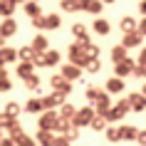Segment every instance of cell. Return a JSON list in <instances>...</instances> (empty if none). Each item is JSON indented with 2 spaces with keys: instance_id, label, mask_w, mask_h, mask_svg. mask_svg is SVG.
Instances as JSON below:
<instances>
[{
  "instance_id": "6da1fadb",
  "label": "cell",
  "mask_w": 146,
  "mask_h": 146,
  "mask_svg": "<svg viewBox=\"0 0 146 146\" xmlns=\"http://www.w3.org/2000/svg\"><path fill=\"white\" fill-rule=\"evenodd\" d=\"M97 114L94 111V107H84V109H77L74 111V116L69 119V124L72 126H77V129H82V126H89V121H92V116Z\"/></svg>"
},
{
  "instance_id": "7a4b0ae2",
  "label": "cell",
  "mask_w": 146,
  "mask_h": 146,
  "mask_svg": "<svg viewBox=\"0 0 146 146\" xmlns=\"http://www.w3.org/2000/svg\"><path fill=\"white\" fill-rule=\"evenodd\" d=\"M87 52H84V47L79 45V42H74V45H69V62L72 64H77V67H84L87 64Z\"/></svg>"
},
{
  "instance_id": "3957f363",
  "label": "cell",
  "mask_w": 146,
  "mask_h": 146,
  "mask_svg": "<svg viewBox=\"0 0 146 146\" xmlns=\"http://www.w3.org/2000/svg\"><path fill=\"white\" fill-rule=\"evenodd\" d=\"M57 111H54V109H42V111H40V121H37V126L40 129H50L52 131V126H54V121H57Z\"/></svg>"
},
{
  "instance_id": "277c9868",
  "label": "cell",
  "mask_w": 146,
  "mask_h": 146,
  "mask_svg": "<svg viewBox=\"0 0 146 146\" xmlns=\"http://www.w3.org/2000/svg\"><path fill=\"white\" fill-rule=\"evenodd\" d=\"M42 109H54V107H60V104H64L67 102V94H62V92H54V94H47V97H42Z\"/></svg>"
},
{
  "instance_id": "5b68a950",
  "label": "cell",
  "mask_w": 146,
  "mask_h": 146,
  "mask_svg": "<svg viewBox=\"0 0 146 146\" xmlns=\"http://www.w3.org/2000/svg\"><path fill=\"white\" fill-rule=\"evenodd\" d=\"M60 74L67 82H77L79 77H82V67H77V64H72V62H67V64H62V69H60Z\"/></svg>"
},
{
  "instance_id": "8992f818",
  "label": "cell",
  "mask_w": 146,
  "mask_h": 146,
  "mask_svg": "<svg viewBox=\"0 0 146 146\" xmlns=\"http://www.w3.org/2000/svg\"><path fill=\"white\" fill-rule=\"evenodd\" d=\"M50 87H52L54 92H62V94H72V82H67V79L62 77V74H54V77L50 79Z\"/></svg>"
},
{
  "instance_id": "52a82bcc",
  "label": "cell",
  "mask_w": 146,
  "mask_h": 146,
  "mask_svg": "<svg viewBox=\"0 0 146 146\" xmlns=\"http://www.w3.org/2000/svg\"><path fill=\"white\" fill-rule=\"evenodd\" d=\"M134 64H136V62H134V60H129V57H124V60L121 62H116V64H114V74H116V77H129V74H131V69H134Z\"/></svg>"
},
{
  "instance_id": "ba28073f",
  "label": "cell",
  "mask_w": 146,
  "mask_h": 146,
  "mask_svg": "<svg viewBox=\"0 0 146 146\" xmlns=\"http://www.w3.org/2000/svg\"><path fill=\"white\" fill-rule=\"evenodd\" d=\"M129 99V107H131V111H136V114H141V111H146V94H129L126 97Z\"/></svg>"
},
{
  "instance_id": "9c48e42d",
  "label": "cell",
  "mask_w": 146,
  "mask_h": 146,
  "mask_svg": "<svg viewBox=\"0 0 146 146\" xmlns=\"http://www.w3.org/2000/svg\"><path fill=\"white\" fill-rule=\"evenodd\" d=\"M141 42H144V37H141L136 30L124 32V37H121V45L126 47V50H131V47H141Z\"/></svg>"
},
{
  "instance_id": "30bf717a",
  "label": "cell",
  "mask_w": 146,
  "mask_h": 146,
  "mask_svg": "<svg viewBox=\"0 0 146 146\" xmlns=\"http://www.w3.org/2000/svg\"><path fill=\"white\" fill-rule=\"evenodd\" d=\"M102 0H79V10H84V13H92V15H99L102 13Z\"/></svg>"
},
{
  "instance_id": "8fae6325",
  "label": "cell",
  "mask_w": 146,
  "mask_h": 146,
  "mask_svg": "<svg viewBox=\"0 0 146 146\" xmlns=\"http://www.w3.org/2000/svg\"><path fill=\"white\" fill-rule=\"evenodd\" d=\"M15 32H17V23L13 20V17H5V20L0 23V35H3L5 40H8V37H13Z\"/></svg>"
},
{
  "instance_id": "7c38bea8",
  "label": "cell",
  "mask_w": 146,
  "mask_h": 146,
  "mask_svg": "<svg viewBox=\"0 0 146 146\" xmlns=\"http://www.w3.org/2000/svg\"><path fill=\"white\" fill-rule=\"evenodd\" d=\"M54 136H57L54 131H50V129H40L35 141H37L40 146H52V144H54Z\"/></svg>"
},
{
  "instance_id": "4fadbf2b",
  "label": "cell",
  "mask_w": 146,
  "mask_h": 146,
  "mask_svg": "<svg viewBox=\"0 0 146 146\" xmlns=\"http://www.w3.org/2000/svg\"><path fill=\"white\" fill-rule=\"evenodd\" d=\"M124 92V79L121 77H109L107 79V94H121Z\"/></svg>"
},
{
  "instance_id": "5bb4252c",
  "label": "cell",
  "mask_w": 146,
  "mask_h": 146,
  "mask_svg": "<svg viewBox=\"0 0 146 146\" xmlns=\"http://www.w3.org/2000/svg\"><path fill=\"white\" fill-rule=\"evenodd\" d=\"M119 131V141H134L136 139V126H131V124H126V126H121V129H116Z\"/></svg>"
},
{
  "instance_id": "9a60e30c",
  "label": "cell",
  "mask_w": 146,
  "mask_h": 146,
  "mask_svg": "<svg viewBox=\"0 0 146 146\" xmlns=\"http://www.w3.org/2000/svg\"><path fill=\"white\" fill-rule=\"evenodd\" d=\"M72 32L77 35V42H79L82 47H87V45H89V35H87V27H84L82 23H77V25H74V27H72Z\"/></svg>"
},
{
  "instance_id": "2e32d148",
  "label": "cell",
  "mask_w": 146,
  "mask_h": 146,
  "mask_svg": "<svg viewBox=\"0 0 146 146\" xmlns=\"http://www.w3.org/2000/svg\"><path fill=\"white\" fill-rule=\"evenodd\" d=\"M92 30L97 32V35H109L111 32V25H109V20H104V17H97L92 25Z\"/></svg>"
},
{
  "instance_id": "e0dca14e",
  "label": "cell",
  "mask_w": 146,
  "mask_h": 146,
  "mask_svg": "<svg viewBox=\"0 0 146 146\" xmlns=\"http://www.w3.org/2000/svg\"><path fill=\"white\" fill-rule=\"evenodd\" d=\"M109 107H111V99H109V94H107V92H104L99 99L94 102V111H97V114H104Z\"/></svg>"
},
{
  "instance_id": "ac0fdd59",
  "label": "cell",
  "mask_w": 146,
  "mask_h": 146,
  "mask_svg": "<svg viewBox=\"0 0 146 146\" xmlns=\"http://www.w3.org/2000/svg\"><path fill=\"white\" fill-rule=\"evenodd\" d=\"M15 8H17L15 0H0V15L3 17H10L13 13H15Z\"/></svg>"
},
{
  "instance_id": "d6986e66",
  "label": "cell",
  "mask_w": 146,
  "mask_h": 146,
  "mask_svg": "<svg viewBox=\"0 0 146 146\" xmlns=\"http://www.w3.org/2000/svg\"><path fill=\"white\" fill-rule=\"evenodd\" d=\"M23 8H25V15H27V17L42 15V10H40V3H35V0H27V3H23Z\"/></svg>"
},
{
  "instance_id": "ffe728a7",
  "label": "cell",
  "mask_w": 146,
  "mask_h": 146,
  "mask_svg": "<svg viewBox=\"0 0 146 146\" xmlns=\"http://www.w3.org/2000/svg\"><path fill=\"white\" fill-rule=\"evenodd\" d=\"M0 60L5 62V64H8V62H15L17 60V50H13V47H0Z\"/></svg>"
},
{
  "instance_id": "44dd1931",
  "label": "cell",
  "mask_w": 146,
  "mask_h": 146,
  "mask_svg": "<svg viewBox=\"0 0 146 146\" xmlns=\"http://www.w3.org/2000/svg\"><path fill=\"white\" fill-rule=\"evenodd\" d=\"M32 50L35 52H45V50H50V45H47V37L45 35H35V40H32Z\"/></svg>"
},
{
  "instance_id": "7402d4cb",
  "label": "cell",
  "mask_w": 146,
  "mask_h": 146,
  "mask_svg": "<svg viewBox=\"0 0 146 146\" xmlns=\"http://www.w3.org/2000/svg\"><path fill=\"white\" fill-rule=\"evenodd\" d=\"M23 82H25V87H27V89H32L35 94H40V77L35 74V72H32V74H27Z\"/></svg>"
},
{
  "instance_id": "603a6c76",
  "label": "cell",
  "mask_w": 146,
  "mask_h": 146,
  "mask_svg": "<svg viewBox=\"0 0 146 146\" xmlns=\"http://www.w3.org/2000/svg\"><path fill=\"white\" fill-rule=\"evenodd\" d=\"M124 57H129V50H126L124 45H116L114 50H111V62L116 64V62H121Z\"/></svg>"
},
{
  "instance_id": "cb8c5ba5",
  "label": "cell",
  "mask_w": 146,
  "mask_h": 146,
  "mask_svg": "<svg viewBox=\"0 0 146 146\" xmlns=\"http://www.w3.org/2000/svg\"><path fill=\"white\" fill-rule=\"evenodd\" d=\"M60 25H62V17L60 15H52V13L45 15V30H57Z\"/></svg>"
},
{
  "instance_id": "d4e9b609",
  "label": "cell",
  "mask_w": 146,
  "mask_h": 146,
  "mask_svg": "<svg viewBox=\"0 0 146 146\" xmlns=\"http://www.w3.org/2000/svg\"><path fill=\"white\" fill-rule=\"evenodd\" d=\"M45 60H47V67H54V64H60L62 54L57 50H45Z\"/></svg>"
},
{
  "instance_id": "484cf974",
  "label": "cell",
  "mask_w": 146,
  "mask_h": 146,
  "mask_svg": "<svg viewBox=\"0 0 146 146\" xmlns=\"http://www.w3.org/2000/svg\"><path fill=\"white\" fill-rule=\"evenodd\" d=\"M32 54H35V50H32L30 45H25V47L17 50V60L20 62H32Z\"/></svg>"
},
{
  "instance_id": "4316f807",
  "label": "cell",
  "mask_w": 146,
  "mask_h": 146,
  "mask_svg": "<svg viewBox=\"0 0 146 146\" xmlns=\"http://www.w3.org/2000/svg\"><path fill=\"white\" fill-rule=\"evenodd\" d=\"M32 72H35V64H32V62H20V64H17V74H20V79H25L27 74H32Z\"/></svg>"
},
{
  "instance_id": "83f0119b",
  "label": "cell",
  "mask_w": 146,
  "mask_h": 146,
  "mask_svg": "<svg viewBox=\"0 0 146 146\" xmlns=\"http://www.w3.org/2000/svg\"><path fill=\"white\" fill-rule=\"evenodd\" d=\"M119 27H121V32H131V30H136V20L129 17V15H124L121 23H119Z\"/></svg>"
},
{
  "instance_id": "f1b7e54d",
  "label": "cell",
  "mask_w": 146,
  "mask_h": 146,
  "mask_svg": "<svg viewBox=\"0 0 146 146\" xmlns=\"http://www.w3.org/2000/svg\"><path fill=\"white\" fill-rule=\"evenodd\" d=\"M5 131H8V136L13 139V141H15V139L20 136V134H23V126L17 124V119H13V121H10V126H8V129H5Z\"/></svg>"
},
{
  "instance_id": "f546056e",
  "label": "cell",
  "mask_w": 146,
  "mask_h": 146,
  "mask_svg": "<svg viewBox=\"0 0 146 146\" xmlns=\"http://www.w3.org/2000/svg\"><path fill=\"white\" fill-rule=\"evenodd\" d=\"M13 89V82H10V74L5 69H0V92H10Z\"/></svg>"
},
{
  "instance_id": "4dcf8cb0",
  "label": "cell",
  "mask_w": 146,
  "mask_h": 146,
  "mask_svg": "<svg viewBox=\"0 0 146 146\" xmlns=\"http://www.w3.org/2000/svg\"><path fill=\"white\" fill-rule=\"evenodd\" d=\"M89 126H92L94 131H104V126H107V119L102 114H94L92 116V121H89Z\"/></svg>"
},
{
  "instance_id": "1f68e13d",
  "label": "cell",
  "mask_w": 146,
  "mask_h": 146,
  "mask_svg": "<svg viewBox=\"0 0 146 146\" xmlns=\"http://www.w3.org/2000/svg\"><path fill=\"white\" fill-rule=\"evenodd\" d=\"M15 146H37V141H35L30 134H25V131H23V134L15 139Z\"/></svg>"
},
{
  "instance_id": "d6a6232c",
  "label": "cell",
  "mask_w": 146,
  "mask_h": 146,
  "mask_svg": "<svg viewBox=\"0 0 146 146\" xmlns=\"http://www.w3.org/2000/svg\"><path fill=\"white\" fill-rule=\"evenodd\" d=\"M67 129H69V119H64V116H57V121H54L52 131H57V134H64Z\"/></svg>"
},
{
  "instance_id": "836d02e7",
  "label": "cell",
  "mask_w": 146,
  "mask_h": 146,
  "mask_svg": "<svg viewBox=\"0 0 146 146\" xmlns=\"http://www.w3.org/2000/svg\"><path fill=\"white\" fill-rule=\"evenodd\" d=\"M60 5L64 13H79V0H62Z\"/></svg>"
},
{
  "instance_id": "e575fe53",
  "label": "cell",
  "mask_w": 146,
  "mask_h": 146,
  "mask_svg": "<svg viewBox=\"0 0 146 146\" xmlns=\"http://www.w3.org/2000/svg\"><path fill=\"white\" fill-rule=\"evenodd\" d=\"M102 94H104V89H99V87H87V92H84V97L89 102H97L102 97Z\"/></svg>"
},
{
  "instance_id": "d590c367",
  "label": "cell",
  "mask_w": 146,
  "mask_h": 146,
  "mask_svg": "<svg viewBox=\"0 0 146 146\" xmlns=\"http://www.w3.org/2000/svg\"><path fill=\"white\" fill-rule=\"evenodd\" d=\"M74 111H77V107H72V104H60V116H64V119H72L74 116Z\"/></svg>"
},
{
  "instance_id": "8d00e7d4",
  "label": "cell",
  "mask_w": 146,
  "mask_h": 146,
  "mask_svg": "<svg viewBox=\"0 0 146 146\" xmlns=\"http://www.w3.org/2000/svg\"><path fill=\"white\" fill-rule=\"evenodd\" d=\"M87 72H89V74H97V72H99L102 69V64H99V57H92V60H87Z\"/></svg>"
},
{
  "instance_id": "74e56055",
  "label": "cell",
  "mask_w": 146,
  "mask_h": 146,
  "mask_svg": "<svg viewBox=\"0 0 146 146\" xmlns=\"http://www.w3.org/2000/svg\"><path fill=\"white\" fill-rule=\"evenodd\" d=\"M25 109H27L30 114H40V111H42V102L40 99H30L27 104H25Z\"/></svg>"
},
{
  "instance_id": "f35d334b",
  "label": "cell",
  "mask_w": 146,
  "mask_h": 146,
  "mask_svg": "<svg viewBox=\"0 0 146 146\" xmlns=\"http://www.w3.org/2000/svg\"><path fill=\"white\" fill-rule=\"evenodd\" d=\"M62 136H67V139H69V144H74V141L79 139V129H77V126H72V124H69V129L64 131Z\"/></svg>"
},
{
  "instance_id": "ab89813d",
  "label": "cell",
  "mask_w": 146,
  "mask_h": 146,
  "mask_svg": "<svg viewBox=\"0 0 146 146\" xmlns=\"http://www.w3.org/2000/svg\"><path fill=\"white\" fill-rule=\"evenodd\" d=\"M5 114H8L10 119H17V114H20V104H15V102H10L8 107H5Z\"/></svg>"
},
{
  "instance_id": "60d3db41",
  "label": "cell",
  "mask_w": 146,
  "mask_h": 146,
  "mask_svg": "<svg viewBox=\"0 0 146 146\" xmlns=\"http://www.w3.org/2000/svg\"><path fill=\"white\" fill-rule=\"evenodd\" d=\"M104 136H107L109 141L114 144V141H119V131H116L114 126H104Z\"/></svg>"
},
{
  "instance_id": "b9f144b4",
  "label": "cell",
  "mask_w": 146,
  "mask_h": 146,
  "mask_svg": "<svg viewBox=\"0 0 146 146\" xmlns=\"http://www.w3.org/2000/svg\"><path fill=\"white\" fill-rule=\"evenodd\" d=\"M131 74H134V77H139V79H146V64H134Z\"/></svg>"
},
{
  "instance_id": "7bdbcfd3",
  "label": "cell",
  "mask_w": 146,
  "mask_h": 146,
  "mask_svg": "<svg viewBox=\"0 0 146 146\" xmlns=\"http://www.w3.org/2000/svg\"><path fill=\"white\" fill-rule=\"evenodd\" d=\"M32 20V27L35 30H45V15H35V17H30Z\"/></svg>"
},
{
  "instance_id": "ee69618b",
  "label": "cell",
  "mask_w": 146,
  "mask_h": 146,
  "mask_svg": "<svg viewBox=\"0 0 146 146\" xmlns=\"http://www.w3.org/2000/svg\"><path fill=\"white\" fill-rule=\"evenodd\" d=\"M84 52H87V57L92 60V57H99V47H97V45H92V42H89V45L84 47Z\"/></svg>"
},
{
  "instance_id": "f6af8a7d",
  "label": "cell",
  "mask_w": 146,
  "mask_h": 146,
  "mask_svg": "<svg viewBox=\"0 0 146 146\" xmlns=\"http://www.w3.org/2000/svg\"><path fill=\"white\" fill-rule=\"evenodd\" d=\"M116 109H119V111H121V116H126L131 111V107H129V99H121L119 102V104H116Z\"/></svg>"
},
{
  "instance_id": "bcb514c9",
  "label": "cell",
  "mask_w": 146,
  "mask_h": 146,
  "mask_svg": "<svg viewBox=\"0 0 146 146\" xmlns=\"http://www.w3.org/2000/svg\"><path fill=\"white\" fill-rule=\"evenodd\" d=\"M10 121H13V119H10V116L5 114V111H3V114H0V129H8V126H10Z\"/></svg>"
},
{
  "instance_id": "7dc6e473",
  "label": "cell",
  "mask_w": 146,
  "mask_h": 146,
  "mask_svg": "<svg viewBox=\"0 0 146 146\" xmlns=\"http://www.w3.org/2000/svg\"><path fill=\"white\" fill-rule=\"evenodd\" d=\"M52 146H69V139L60 134V136H54V144H52Z\"/></svg>"
},
{
  "instance_id": "c3c4849f",
  "label": "cell",
  "mask_w": 146,
  "mask_h": 146,
  "mask_svg": "<svg viewBox=\"0 0 146 146\" xmlns=\"http://www.w3.org/2000/svg\"><path fill=\"white\" fill-rule=\"evenodd\" d=\"M136 32L141 35V37H146V15H144V20H141V23H136Z\"/></svg>"
},
{
  "instance_id": "681fc988",
  "label": "cell",
  "mask_w": 146,
  "mask_h": 146,
  "mask_svg": "<svg viewBox=\"0 0 146 146\" xmlns=\"http://www.w3.org/2000/svg\"><path fill=\"white\" fill-rule=\"evenodd\" d=\"M134 141H139L141 146H146V131H141V129H139V131H136V139H134Z\"/></svg>"
},
{
  "instance_id": "f907efd6",
  "label": "cell",
  "mask_w": 146,
  "mask_h": 146,
  "mask_svg": "<svg viewBox=\"0 0 146 146\" xmlns=\"http://www.w3.org/2000/svg\"><path fill=\"white\" fill-rule=\"evenodd\" d=\"M136 64H146V47L139 52V60H136Z\"/></svg>"
},
{
  "instance_id": "816d5d0a",
  "label": "cell",
  "mask_w": 146,
  "mask_h": 146,
  "mask_svg": "<svg viewBox=\"0 0 146 146\" xmlns=\"http://www.w3.org/2000/svg\"><path fill=\"white\" fill-rule=\"evenodd\" d=\"M0 146H15V141H13V139H0Z\"/></svg>"
},
{
  "instance_id": "f5cc1de1",
  "label": "cell",
  "mask_w": 146,
  "mask_h": 146,
  "mask_svg": "<svg viewBox=\"0 0 146 146\" xmlns=\"http://www.w3.org/2000/svg\"><path fill=\"white\" fill-rule=\"evenodd\" d=\"M139 13H141V15H146V0H141V3H139Z\"/></svg>"
},
{
  "instance_id": "db71d44e",
  "label": "cell",
  "mask_w": 146,
  "mask_h": 146,
  "mask_svg": "<svg viewBox=\"0 0 146 146\" xmlns=\"http://www.w3.org/2000/svg\"><path fill=\"white\" fill-rule=\"evenodd\" d=\"M3 45H5V37H3V35H0V47H3Z\"/></svg>"
},
{
  "instance_id": "11a10c76",
  "label": "cell",
  "mask_w": 146,
  "mask_h": 146,
  "mask_svg": "<svg viewBox=\"0 0 146 146\" xmlns=\"http://www.w3.org/2000/svg\"><path fill=\"white\" fill-rule=\"evenodd\" d=\"M0 69H5V62H3V60H0Z\"/></svg>"
},
{
  "instance_id": "9f6ffc18",
  "label": "cell",
  "mask_w": 146,
  "mask_h": 146,
  "mask_svg": "<svg viewBox=\"0 0 146 146\" xmlns=\"http://www.w3.org/2000/svg\"><path fill=\"white\" fill-rule=\"evenodd\" d=\"M102 3H109V5H111V3H114V0H102Z\"/></svg>"
},
{
  "instance_id": "6f0895ef",
  "label": "cell",
  "mask_w": 146,
  "mask_h": 146,
  "mask_svg": "<svg viewBox=\"0 0 146 146\" xmlns=\"http://www.w3.org/2000/svg\"><path fill=\"white\" fill-rule=\"evenodd\" d=\"M141 94H146V84H144V89H141Z\"/></svg>"
},
{
  "instance_id": "680465c9",
  "label": "cell",
  "mask_w": 146,
  "mask_h": 146,
  "mask_svg": "<svg viewBox=\"0 0 146 146\" xmlns=\"http://www.w3.org/2000/svg\"><path fill=\"white\" fill-rule=\"evenodd\" d=\"M15 3H27V0H15Z\"/></svg>"
},
{
  "instance_id": "91938a15",
  "label": "cell",
  "mask_w": 146,
  "mask_h": 146,
  "mask_svg": "<svg viewBox=\"0 0 146 146\" xmlns=\"http://www.w3.org/2000/svg\"><path fill=\"white\" fill-rule=\"evenodd\" d=\"M0 139H3V129H0Z\"/></svg>"
},
{
  "instance_id": "94428289",
  "label": "cell",
  "mask_w": 146,
  "mask_h": 146,
  "mask_svg": "<svg viewBox=\"0 0 146 146\" xmlns=\"http://www.w3.org/2000/svg\"><path fill=\"white\" fill-rule=\"evenodd\" d=\"M35 3H40V0H35Z\"/></svg>"
}]
</instances>
